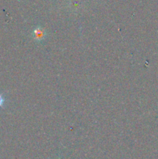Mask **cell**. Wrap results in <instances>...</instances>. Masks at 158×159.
Here are the masks:
<instances>
[{"label":"cell","mask_w":158,"mask_h":159,"mask_svg":"<svg viewBox=\"0 0 158 159\" xmlns=\"http://www.w3.org/2000/svg\"><path fill=\"white\" fill-rule=\"evenodd\" d=\"M46 33L44 29L40 26H37L32 32V37L36 41L40 42L46 38Z\"/></svg>","instance_id":"6da1fadb"},{"label":"cell","mask_w":158,"mask_h":159,"mask_svg":"<svg viewBox=\"0 0 158 159\" xmlns=\"http://www.w3.org/2000/svg\"><path fill=\"white\" fill-rule=\"evenodd\" d=\"M5 102V99L3 97V96L2 94H0V107H2L3 106Z\"/></svg>","instance_id":"7a4b0ae2"},{"label":"cell","mask_w":158,"mask_h":159,"mask_svg":"<svg viewBox=\"0 0 158 159\" xmlns=\"http://www.w3.org/2000/svg\"><path fill=\"white\" fill-rule=\"evenodd\" d=\"M59 159H60V158H59Z\"/></svg>","instance_id":"3957f363"}]
</instances>
